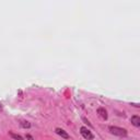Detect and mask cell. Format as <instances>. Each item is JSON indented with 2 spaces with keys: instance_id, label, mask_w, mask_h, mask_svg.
<instances>
[{
  "instance_id": "1",
  "label": "cell",
  "mask_w": 140,
  "mask_h": 140,
  "mask_svg": "<svg viewBox=\"0 0 140 140\" xmlns=\"http://www.w3.org/2000/svg\"><path fill=\"white\" fill-rule=\"evenodd\" d=\"M108 130L111 133L115 136H118V137H126L127 136V130L124 128H120V127H116V126H109Z\"/></svg>"
},
{
  "instance_id": "9",
  "label": "cell",
  "mask_w": 140,
  "mask_h": 140,
  "mask_svg": "<svg viewBox=\"0 0 140 140\" xmlns=\"http://www.w3.org/2000/svg\"><path fill=\"white\" fill-rule=\"evenodd\" d=\"M26 138H27L28 140H34V139H33V137H32L31 135H26Z\"/></svg>"
},
{
  "instance_id": "7",
  "label": "cell",
  "mask_w": 140,
  "mask_h": 140,
  "mask_svg": "<svg viewBox=\"0 0 140 140\" xmlns=\"http://www.w3.org/2000/svg\"><path fill=\"white\" fill-rule=\"evenodd\" d=\"M21 126L23 127V128H30L31 124L28 122H26V120H22V122H21Z\"/></svg>"
},
{
  "instance_id": "6",
  "label": "cell",
  "mask_w": 140,
  "mask_h": 140,
  "mask_svg": "<svg viewBox=\"0 0 140 140\" xmlns=\"http://www.w3.org/2000/svg\"><path fill=\"white\" fill-rule=\"evenodd\" d=\"M10 136L13 138V139H15V140H23V138H22L20 135H17V133H13V132H11V131H10Z\"/></svg>"
},
{
  "instance_id": "5",
  "label": "cell",
  "mask_w": 140,
  "mask_h": 140,
  "mask_svg": "<svg viewBox=\"0 0 140 140\" xmlns=\"http://www.w3.org/2000/svg\"><path fill=\"white\" fill-rule=\"evenodd\" d=\"M97 114L101 116V117L103 118V119H107V117H108V115H107V112L105 108H103V107H100V108L97 109Z\"/></svg>"
},
{
  "instance_id": "4",
  "label": "cell",
  "mask_w": 140,
  "mask_h": 140,
  "mask_svg": "<svg viewBox=\"0 0 140 140\" xmlns=\"http://www.w3.org/2000/svg\"><path fill=\"white\" fill-rule=\"evenodd\" d=\"M130 122H131V124H132L133 126L140 127V117L139 116H137V115L132 116V117L130 118Z\"/></svg>"
},
{
  "instance_id": "3",
  "label": "cell",
  "mask_w": 140,
  "mask_h": 140,
  "mask_svg": "<svg viewBox=\"0 0 140 140\" xmlns=\"http://www.w3.org/2000/svg\"><path fill=\"white\" fill-rule=\"evenodd\" d=\"M55 131H56L57 135H59L61 138H65V139H68V138H69V135H68V133L66 132L63 129H61V128H56V130H55Z\"/></svg>"
},
{
  "instance_id": "8",
  "label": "cell",
  "mask_w": 140,
  "mask_h": 140,
  "mask_svg": "<svg viewBox=\"0 0 140 140\" xmlns=\"http://www.w3.org/2000/svg\"><path fill=\"white\" fill-rule=\"evenodd\" d=\"M82 120H83V122H85V124H88V125H89V126H92V125H91V122H90L89 120H88V119H87V118H85V117H82Z\"/></svg>"
},
{
  "instance_id": "2",
  "label": "cell",
  "mask_w": 140,
  "mask_h": 140,
  "mask_svg": "<svg viewBox=\"0 0 140 140\" xmlns=\"http://www.w3.org/2000/svg\"><path fill=\"white\" fill-rule=\"evenodd\" d=\"M80 132H81V135H82V137L84 138V139L92 140L94 138V136L92 135V132L88 128H85V127H81V128H80Z\"/></svg>"
},
{
  "instance_id": "10",
  "label": "cell",
  "mask_w": 140,
  "mask_h": 140,
  "mask_svg": "<svg viewBox=\"0 0 140 140\" xmlns=\"http://www.w3.org/2000/svg\"><path fill=\"white\" fill-rule=\"evenodd\" d=\"M1 109H2V106H1V104H0V111H1Z\"/></svg>"
}]
</instances>
